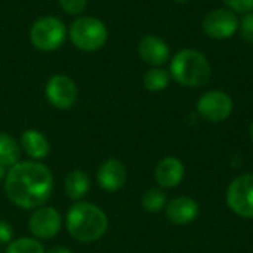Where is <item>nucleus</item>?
Wrapping results in <instances>:
<instances>
[{"label":"nucleus","mask_w":253,"mask_h":253,"mask_svg":"<svg viewBox=\"0 0 253 253\" xmlns=\"http://www.w3.org/2000/svg\"><path fill=\"white\" fill-rule=\"evenodd\" d=\"M53 191V175L42 162L24 160L7 169L4 193L18 208L34 211L49 200Z\"/></svg>","instance_id":"nucleus-1"},{"label":"nucleus","mask_w":253,"mask_h":253,"mask_svg":"<svg viewBox=\"0 0 253 253\" xmlns=\"http://www.w3.org/2000/svg\"><path fill=\"white\" fill-rule=\"evenodd\" d=\"M65 227L68 234L80 243H93L108 230L107 213L89 202H76L67 212Z\"/></svg>","instance_id":"nucleus-2"},{"label":"nucleus","mask_w":253,"mask_h":253,"mask_svg":"<svg viewBox=\"0 0 253 253\" xmlns=\"http://www.w3.org/2000/svg\"><path fill=\"white\" fill-rule=\"evenodd\" d=\"M169 73L172 80L184 87H202L209 83L212 67L205 53L187 47L172 56Z\"/></svg>","instance_id":"nucleus-3"},{"label":"nucleus","mask_w":253,"mask_h":253,"mask_svg":"<svg viewBox=\"0 0 253 253\" xmlns=\"http://www.w3.org/2000/svg\"><path fill=\"white\" fill-rule=\"evenodd\" d=\"M68 37L74 47L83 52H95L105 46L108 28L99 18L79 16L68 28Z\"/></svg>","instance_id":"nucleus-4"},{"label":"nucleus","mask_w":253,"mask_h":253,"mask_svg":"<svg viewBox=\"0 0 253 253\" xmlns=\"http://www.w3.org/2000/svg\"><path fill=\"white\" fill-rule=\"evenodd\" d=\"M68 36V30L62 19L46 15L36 19L30 28L31 44L42 52H53L59 49Z\"/></svg>","instance_id":"nucleus-5"},{"label":"nucleus","mask_w":253,"mask_h":253,"mask_svg":"<svg viewBox=\"0 0 253 253\" xmlns=\"http://www.w3.org/2000/svg\"><path fill=\"white\" fill-rule=\"evenodd\" d=\"M240 18L228 7H216L208 12L202 22L203 33L213 40H227L239 33Z\"/></svg>","instance_id":"nucleus-6"},{"label":"nucleus","mask_w":253,"mask_h":253,"mask_svg":"<svg viewBox=\"0 0 253 253\" xmlns=\"http://www.w3.org/2000/svg\"><path fill=\"white\" fill-rule=\"evenodd\" d=\"M227 205L236 215L253 219V173H243L228 185Z\"/></svg>","instance_id":"nucleus-7"},{"label":"nucleus","mask_w":253,"mask_h":253,"mask_svg":"<svg viewBox=\"0 0 253 253\" xmlns=\"http://www.w3.org/2000/svg\"><path fill=\"white\" fill-rule=\"evenodd\" d=\"M234 110L231 96L224 90H208L197 101V113L208 122L221 123L225 122Z\"/></svg>","instance_id":"nucleus-8"},{"label":"nucleus","mask_w":253,"mask_h":253,"mask_svg":"<svg viewBox=\"0 0 253 253\" xmlns=\"http://www.w3.org/2000/svg\"><path fill=\"white\" fill-rule=\"evenodd\" d=\"M44 95L52 107L58 110H68L77 102L79 87L71 77L65 74H55L47 80Z\"/></svg>","instance_id":"nucleus-9"},{"label":"nucleus","mask_w":253,"mask_h":253,"mask_svg":"<svg viewBox=\"0 0 253 253\" xmlns=\"http://www.w3.org/2000/svg\"><path fill=\"white\" fill-rule=\"evenodd\" d=\"M62 225L61 213L52 206H40L34 209L28 219V230L37 240L53 239Z\"/></svg>","instance_id":"nucleus-10"},{"label":"nucleus","mask_w":253,"mask_h":253,"mask_svg":"<svg viewBox=\"0 0 253 253\" xmlns=\"http://www.w3.org/2000/svg\"><path fill=\"white\" fill-rule=\"evenodd\" d=\"M138 55L150 67H163L170 59V47L162 37L145 34L138 43Z\"/></svg>","instance_id":"nucleus-11"},{"label":"nucleus","mask_w":253,"mask_h":253,"mask_svg":"<svg viewBox=\"0 0 253 253\" xmlns=\"http://www.w3.org/2000/svg\"><path fill=\"white\" fill-rule=\"evenodd\" d=\"M127 179V170L123 162L119 159H108L105 160L98 172H96V182L98 185L108 193L119 191L125 187Z\"/></svg>","instance_id":"nucleus-12"},{"label":"nucleus","mask_w":253,"mask_h":253,"mask_svg":"<svg viewBox=\"0 0 253 253\" xmlns=\"http://www.w3.org/2000/svg\"><path fill=\"white\" fill-rule=\"evenodd\" d=\"M185 175V166L184 163L172 156H168L162 159L154 170V176L157 184L162 188H175L178 187Z\"/></svg>","instance_id":"nucleus-13"},{"label":"nucleus","mask_w":253,"mask_h":253,"mask_svg":"<svg viewBox=\"0 0 253 253\" xmlns=\"http://www.w3.org/2000/svg\"><path fill=\"white\" fill-rule=\"evenodd\" d=\"M166 218L176 225H187L199 216V203L191 197H176L166 205Z\"/></svg>","instance_id":"nucleus-14"},{"label":"nucleus","mask_w":253,"mask_h":253,"mask_svg":"<svg viewBox=\"0 0 253 253\" xmlns=\"http://www.w3.org/2000/svg\"><path fill=\"white\" fill-rule=\"evenodd\" d=\"M21 150L31 159L36 162H40L43 159L47 157L49 151H50V145L47 138L36 130V129H28L21 135Z\"/></svg>","instance_id":"nucleus-15"},{"label":"nucleus","mask_w":253,"mask_h":253,"mask_svg":"<svg viewBox=\"0 0 253 253\" xmlns=\"http://www.w3.org/2000/svg\"><path fill=\"white\" fill-rule=\"evenodd\" d=\"M64 190L70 200L82 202L83 197L90 190V179H89L87 173L80 169L71 170L64 181Z\"/></svg>","instance_id":"nucleus-16"},{"label":"nucleus","mask_w":253,"mask_h":253,"mask_svg":"<svg viewBox=\"0 0 253 253\" xmlns=\"http://www.w3.org/2000/svg\"><path fill=\"white\" fill-rule=\"evenodd\" d=\"M21 162V145L9 133L0 132V165L6 169Z\"/></svg>","instance_id":"nucleus-17"},{"label":"nucleus","mask_w":253,"mask_h":253,"mask_svg":"<svg viewBox=\"0 0 253 253\" xmlns=\"http://www.w3.org/2000/svg\"><path fill=\"white\" fill-rule=\"evenodd\" d=\"M170 80L172 77L169 70H165L163 67H151L145 71L142 77V84L148 92H160L169 86Z\"/></svg>","instance_id":"nucleus-18"},{"label":"nucleus","mask_w":253,"mask_h":253,"mask_svg":"<svg viewBox=\"0 0 253 253\" xmlns=\"http://www.w3.org/2000/svg\"><path fill=\"white\" fill-rule=\"evenodd\" d=\"M6 253H46V251L37 239L19 237L6 246Z\"/></svg>","instance_id":"nucleus-19"},{"label":"nucleus","mask_w":253,"mask_h":253,"mask_svg":"<svg viewBox=\"0 0 253 253\" xmlns=\"http://www.w3.org/2000/svg\"><path fill=\"white\" fill-rule=\"evenodd\" d=\"M142 208L147 212L151 213H157L162 209L166 208L168 200H166V193L159 190V188H151L148 191H145V194L142 196Z\"/></svg>","instance_id":"nucleus-20"},{"label":"nucleus","mask_w":253,"mask_h":253,"mask_svg":"<svg viewBox=\"0 0 253 253\" xmlns=\"http://www.w3.org/2000/svg\"><path fill=\"white\" fill-rule=\"evenodd\" d=\"M239 34L246 42L253 44V10L243 13L239 22Z\"/></svg>","instance_id":"nucleus-21"},{"label":"nucleus","mask_w":253,"mask_h":253,"mask_svg":"<svg viewBox=\"0 0 253 253\" xmlns=\"http://www.w3.org/2000/svg\"><path fill=\"white\" fill-rule=\"evenodd\" d=\"M58 4L68 15H80L87 6V0H58Z\"/></svg>","instance_id":"nucleus-22"},{"label":"nucleus","mask_w":253,"mask_h":253,"mask_svg":"<svg viewBox=\"0 0 253 253\" xmlns=\"http://www.w3.org/2000/svg\"><path fill=\"white\" fill-rule=\"evenodd\" d=\"M225 7L231 9L236 13H248L253 10V0H222Z\"/></svg>","instance_id":"nucleus-23"},{"label":"nucleus","mask_w":253,"mask_h":253,"mask_svg":"<svg viewBox=\"0 0 253 253\" xmlns=\"http://www.w3.org/2000/svg\"><path fill=\"white\" fill-rule=\"evenodd\" d=\"M13 240V227L6 222V221H0V246L3 245H9Z\"/></svg>","instance_id":"nucleus-24"},{"label":"nucleus","mask_w":253,"mask_h":253,"mask_svg":"<svg viewBox=\"0 0 253 253\" xmlns=\"http://www.w3.org/2000/svg\"><path fill=\"white\" fill-rule=\"evenodd\" d=\"M46 253H73L70 249L64 248V246H55L52 249H49Z\"/></svg>","instance_id":"nucleus-25"},{"label":"nucleus","mask_w":253,"mask_h":253,"mask_svg":"<svg viewBox=\"0 0 253 253\" xmlns=\"http://www.w3.org/2000/svg\"><path fill=\"white\" fill-rule=\"evenodd\" d=\"M6 173H7V169L0 165V179H4L6 178Z\"/></svg>","instance_id":"nucleus-26"},{"label":"nucleus","mask_w":253,"mask_h":253,"mask_svg":"<svg viewBox=\"0 0 253 253\" xmlns=\"http://www.w3.org/2000/svg\"><path fill=\"white\" fill-rule=\"evenodd\" d=\"M249 133H251V139H252V142H253V122H252V125H251V129H249Z\"/></svg>","instance_id":"nucleus-27"},{"label":"nucleus","mask_w":253,"mask_h":253,"mask_svg":"<svg viewBox=\"0 0 253 253\" xmlns=\"http://www.w3.org/2000/svg\"><path fill=\"white\" fill-rule=\"evenodd\" d=\"M175 3H181V4H184V3H188L190 0H173Z\"/></svg>","instance_id":"nucleus-28"}]
</instances>
